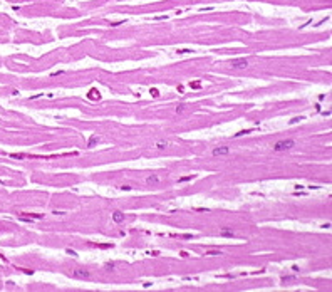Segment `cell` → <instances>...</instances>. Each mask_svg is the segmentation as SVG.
<instances>
[{
    "label": "cell",
    "instance_id": "obj_4",
    "mask_svg": "<svg viewBox=\"0 0 332 292\" xmlns=\"http://www.w3.org/2000/svg\"><path fill=\"white\" fill-rule=\"evenodd\" d=\"M213 155H215V156H226V155H230V148H228V146L215 148V150H213Z\"/></svg>",
    "mask_w": 332,
    "mask_h": 292
},
{
    "label": "cell",
    "instance_id": "obj_13",
    "mask_svg": "<svg viewBox=\"0 0 332 292\" xmlns=\"http://www.w3.org/2000/svg\"><path fill=\"white\" fill-rule=\"evenodd\" d=\"M183 108H185L183 104H180V106H178V108H176V111H178V113H181V111H183Z\"/></svg>",
    "mask_w": 332,
    "mask_h": 292
},
{
    "label": "cell",
    "instance_id": "obj_10",
    "mask_svg": "<svg viewBox=\"0 0 332 292\" xmlns=\"http://www.w3.org/2000/svg\"><path fill=\"white\" fill-rule=\"evenodd\" d=\"M166 146H168V143H166V141H159V143H158V144H156V148H159V150H163V148H166Z\"/></svg>",
    "mask_w": 332,
    "mask_h": 292
},
{
    "label": "cell",
    "instance_id": "obj_7",
    "mask_svg": "<svg viewBox=\"0 0 332 292\" xmlns=\"http://www.w3.org/2000/svg\"><path fill=\"white\" fill-rule=\"evenodd\" d=\"M146 183L148 185H156V183H159V178L154 176V175H153V176H148L146 178Z\"/></svg>",
    "mask_w": 332,
    "mask_h": 292
},
{
    "label": "cell",
    "instance_id": "obj_6",
    "mask_svg": "<svg viewBox=\"0 0 332 292\" xmlns=\"http://www.w3.org/2000/svg\"><path fill=\"white\" fill-rule=\"evenodd\" d=\"M113 220H114L116 223H121L122 220H124V215H122V211L116 210L114 213H113Z\"/></svg>",
    "mask_w": 332,
    "mask_h": 292
},
{
    "label": "cell",
    "instance_id": "obj_3",
    "mask_svg": "<svg viewBox=\"0 0 332 292\" xmlns=\"http://www.w3.org/2000/svg\"><path fill=\"white\" fill-rule=\"evenodd\" d=\"M72 277L74 279H89L91 277V272L84 270V269H77V270L72 272Z\"/></svg>",
    "mask_w": 332,
    "mask_h": 292
},
{
    "label": "cell",
    "instance_id": "obj_5",
    "mask_svg": "<svg viewBox=\"0 0 332 292\" xmlns=\"http://www.w3.org/2000/svg\"><path fill=\"white\" fill-rule=\"evenodd\" d=\"M87 97L91 99V101H99V99H101V94H99V91L91 89V91L87 92Z\"/></svg>",
    "mask_w": 332,
    "mask_h": 292
},
{
    "label": "cell",
    "instance_id": "obj_12",
    "mask_svg": "<svg viewBox=\"0 0 332 292\" xmlns=\"http://www.w3.org/2000/svg\"><path fill=\"white\" fill-rule=\"evenodd\" d=\"M191 88H195V89H200L201 88V84H200V81H195L193 84H191Z\"/></svg>",
    "mask_w": 332,
    "mask_h": 292
},
{
    "label": "cell",
    "instance_id": "obj_8",
    "mask_svg": "<svg viewBox=\"0 0 332 292\" xmlns=\"http://www.w3.org/2000/svg\"><path fill=\"white\" fill-rule=\"evenodd\" d=\"M97 141H99V138H97V136H92V138L89 139V143H87V148H92L94 144H97Z\"/></svg>",
    "mask_w": 332,
    "mask_h": 292
},
{
    "label": "cell",
    "instance_id": "obj_14",
    "mask_svg": "<svg viewBox=\"0 0 332 292\" xmlns=\"http://www.w3.org/2000/svg\"><path fill=\"white\" fill-rule=\"evenodd\" d=\"M151 94L156 97V96H158V89H151Z\"/></svg>",
    "mask_w": 332,
    "mask_h": 292
},
{
    "label": "cell",
    "instance_id": "obj_9",
    "mask_svg": "<svg viewBox=\"0 0 332 292\" xmlns=\"http://www.w3.org/2000/svg\"><path fill=\"white\" fill-rule=\"evenodd\" d=\"M222 235H223V237H233V232H231L230 228H223V230H222Z\"/></svg>",
    "mask_w": 332,
    "mask_h": 292
},
{
    "label": "cell",
    "instance_id": "obj_11",
    "mask_svg": "<svg viewBox=\"0 0 332 292\" xmlns=\"http://www.w3.org/2000/svg\"><path fill=\"white\" fill-rule=\"evenodd\" d=\"M191 178H193V176H183V178H180V180H178V183H185V181H190Z\"/></svg>",
    "mask_w": 332,
    "mask_h": 292
},
{
    "label": "cell",
    "instance_id": "obj_2",
    "mask_svg": "<svg viewBox=\"0 0 332 292\" xmlns=\"http://www.w3.org/2000/svg\"><path fill=\"white\" fill-rule=\"evenodd\" d=\"M230 64H231V67L233 69H245L247 66H248V61H247L245 57H238V59H233Z\"/></svg>",
    "mask_w": 332,
    "mask_h": 292
},
{
    "label": "cell",
    "instance_id": "obj_15",
    "mask_svg": "<svg viewBox=\"0 0 332 292\" xmlns=\"http://www.w3.org/2000/svg\"><path fill=\"white\" fill-rule=\"evenodd\" d=\"M121 190H124V191H131V186H122Z\"/></svg>",
    "mask_w": 332,
    "mask_h": 292
},
{
    "label": "cell",
    "instance_id": "obj_1",
    "mask_svg": "<svg viewBox=\"0 0 332 292\" xmlns=\"http://www.w3.org/2000/svg\"><path fill=\"white\" fill-rule=\"evenodd\" d=\"M295 146V141L294 139H280L273 144V150L275 151H285V150H292Z\"/></svg>",
    "mask_w": 332,
    "mask_h": 292
}]
</instances>
